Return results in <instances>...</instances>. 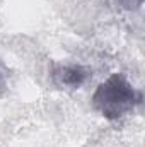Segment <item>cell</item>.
Returning a JSON list of instances; mask_svg holds the SVG:
<instances>
[{"label":"cell","instance_id":"obj_1","mask_svg":"<svg viewBox=\"0 0 145 147\" xmlns=\"http://www.w3.org/2000/svg\"><path fill=\"white\" fill-rule=\"evenodd\" d=\"M142 92L135 89L125 74H113L97 86L92 94V105L104 118L118 120L142 105Z\"/></svg>","mask_w":145,"mask_h":147},{"label":"cell","instance_id":"obj_2","mask_svg":"<svg viewBox=\"0 0 145 147\" xmlns=\"http://www.w3.org/2000/svg\"><path fill=\"white\" fill-rule=\"evenodd\" d=\"M91 77V69L77 63H53L51 80L60 89H79Z\"/></svg>","mask_w":145,"mask_h":147},{"label":"cell","instance_id":"obj_3","mask_svg":"<svg viewBox=\"0 0 145 147\" xmlns=\"http://www.w3.org/2000/svg\"><path fill=\"white\" fill-rule=\"evenodd\" d=\"M7 91V72L5 69L0 65V96Z\"/></svg>","mask_w":145,"mask_h":147}]
</instances>
